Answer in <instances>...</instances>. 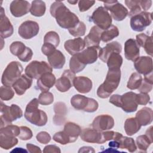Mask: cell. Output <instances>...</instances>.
Masks as SVG:
<instances>
[{
	"label": "cell",
	"mask_w": 153,
	"mask_h": 153,
	"mask_svg": "<svg viewBox=\"0 0 153 153\" xmlns=\"http://www.w3.org/2000/svg\"><path fill=\"white\" fill-rule=\"evenodd\" d=\"M119 35V30L116 26L111 25L109 27L102 32L101 40L104 42H108Z\"/></svg>",
	"instance_id": "cell-37"
},
{
	"label": "cell",
	"mask_w": 153,
	"mask_h": 153,
	"mask_svg": "<svg viewBox=\"0 0 153 153\" xmlns=\"http://www.w3.org/2000/svg\"><path fill=\"white\" fill-rule=\"evenodd\" d=\"M26 148L27 151L30 153H38L42 152L39 146H37L31 143H27Z\"/></svg>",
	"instance_id": "cell-56"
},
{
	"label": "cell",
	"mask_w": 153,
	"mask_h": 153,
	"mask_svg": "<svg viewBox=\"0 0 153 153\" xmlns=\"http://www.w3.org/2000/svg\"><path fill=\"white\" fill-rule=\"evenodd\" d=\"M37 141L42 144H47L51 140L50 134L46 131H41L38 133L36 136Z\"/></svg>",
	"instance_id": "cell-50"
},
{
	"label": "cell",
	"mask_w": 153,
	"mask_h": 153,
	"mask_svg": "<svg viewBox=\"0 0 153 153\" xmlns=\"http://www.w3.org/2000/svg\"><path fill=\"white\" fill-rule=\"evenodd\" d=\"M13 26L8 18L5 16L4 8H1L0 17V33L2 38H7L13 33Z\"/></svg>",
	"instance_id": "cell-23"
},
{
	"label": "cell",
	"mask_w": 153,
	"mask_h": 153,
	"mask_svg": "<svg viewBox=\"0 0 153 153\" xmlns=\"http://www.w3.org/2000/svg\"><path fill=\"white\" fill-rule=\"evenodd\" d=\"M81 139L86 142L91 143H105L103 137V131H99L91 128L83 129L80 133Z\"/></svg>",
	"instance_id": "cell-16"
},
{
	"label": "cell",
	"mask_w": 153,
	"mask_h": 153,
	"mask_svg": "<svg viewBox=\"0 0 153 153\" xmlns=\"http://www.w3.org/2000/svg\"><path fill=\"white\" fill-rule=\"evenodd\" d=\"M56 47L52 44H48V43H44L41 48V51L44 55L48 56V55L51 54L53 52H54L56 50Z\"/></svg>",
	"instance_id": "cell-54"
},
{
	"label": "cell",
	"mask_w": 153,
	"mask_h": 153,
	"mask_svg": "<svg viewBox=\"0 0 153 153\" xmlns=\"http://www.w3.org/2000/svg\"><path fill=\"white\" fill-rule=\"evenodd\" d=\"M124 127L126 133L128 136H132L140 129L141 126L134 117L127 118L124 123Z\"/></svg>",
	"instance_id": "cell-33"
},
{
	"label": "cell",
	"mask_w": 153,
	"mask_h": 153,
	"mask_svg": "<svg viewBox=\"0 0 153 153\" xmlns=\"http://www.w3.org/2000/svg\"><path fill=\"white\" fill-rule=\"evenodd\" d=\"M142 76L137 72L133 73L129 78V79L127 82V87L130 90H136L137 89L140 85L142 81Z\"/></svg>",
	"instance_id": "cell-39"
},
{
	"label": "cell",
	"mask_w": 153,
	"mask_h": 153,
	"mask_svg": "<svg viewBox=\"0 0 153 153\" xmlns=\"http://www.w3.org/2000/svg\"><path fill=\"white\" fill-rule=\"evenodd\" d=\"M23 116V111L21 108L16 104H12L10 106H7L2 102H1V128L7 125Z\"/></svg>",
	"instance_id": "cell-4"
},
{
	"label": "cell",
	"mask_w": 153,
	"mask_h": 153,
	"mask_svg": "<svg viewBox=\"0 0 153 153\" xmlns=\"http://www.w3.org/2000/svg\"><path fill=\"white\" fill-rule=\"evenodd\" d=\"M152 5V1L151 0L147 1H140V5L142 9L143 10V11H147Z\"/></svg>",
	"instance_id": "cell-58"
},
{
	"label": "cell",
	"mask_w": 153,
	"mask_h": 153,
	"mask_svg": "<svg viewBox=\"0 0 153 153\" xmlns=\"http://www.w3.org/2000/svg\"><path fill=\"white\" fill-rule=\"evenodd\" d=\"M63 131L69 136L71 143H72L77 140L81 132V128L78 124L68 122L65 125Z\"/></svg>",
	"instance_id": "cell-32"
},
{
	"label": "cell",
	"mask_w": 153,
	"mask_h": 153,
	"mask_svg": "<svg viewBox=\"0 0 153 153\" xmlns=\"http://www.w3.org/2000/svg\"><path fill=\"white\" fill-rule=\"evenodd\" d=\"M73 85L78 92L81 93H87L92 89L93 83L90 78L86 76H80L75 78Z\"/></svg>",
	"instance_id": "cell-27"
},
{
	"label": "cell",
	"mask_w": 153,
	"mask_h": 153,
	"mask_svg": "<svg viewBox=\"0 0 153 153\" xmlns=\"http://www.w3.org/2000/svg\"><path fill=\"white\" fill-rule=\"evenodd\" d=\"M17 143L18 139L16 137L0 133V146L2 148L9 149L16 145Z\"/></svg>",
	"instance_id": "cell-34"
},
{
	"label": "cell",
	"mask_w": 153,
	"mask_h": 153,
	"mask_svg": "<svg viewBox=\"0 0 153 153\" xmlns=\"http://www.w3.org/2000/svg\"><path fill=\"white\" fill-rule=\"evenodd\" d=\"M105 8L110 11L111 16L115 20L121 21L128 15L127 9L117 1H109L103 2Z\"/></svg>",
	"instance_id": "cell-10"
},
{
	"label": "cell",
	"mask_w": 153,
	"mask_h": 153,
	"mask_svg": "<svg viewBox=\"0 0 153 153\" xmlns=\"http://www.w3.org/2000/svg\"><path fill=\"white\" fill-rule=\"evenodd\" d=\"M69 33L75 37L82 36L84 35L86 31V26L82 22H79V23L73 28L68 29Z\"/></svg>",
	"instance_id": "cell-44"
},
{
	"label": "cell",
	"mask_w": 153,
	"mask_h": 153,
	"mask_svg": "<svg viewBox=\"0 0 153 153\" xmlns=\"http://www.w3.org/2000/svg\"><path fill=\"white\" fill-rule=\"evenodd\" d=\"M39 103L42 105H48L53 103L54 100V96L51 93L48 91H42L38 97Z\"/></svg>",
	"instance_id": "cell-46"
},
{
	"label": "cell",
	"mask_w": 153,
	"mask_h": 153,
	"mask_svg": "<svg viewBox=\"0 0 153 153\" xmlns=\"http://www.w3.org/2000/svg\"><path fill=\"white\" fill-rule=\"evenodd\" d=\"M53 139L55 142L59 143L62 145H66L71 143L69 136L63 131L56 133L53 137Z\"/></svg>",
	"instance_id": "cell-47"
},
{
	"label": "cell",
	"mask_w": 153,
	"mask_h": 153,
	"mask_svg": "<svg viewBox=\"0 0 153 153\" xmlns=\"http://www.w3.org/2000/svg\"><path fill=\"white\" fill-rule=\"evenodd\" d=\"M75 74L70 69L65 70L61 77L56 81V88L60 92L68 91L73 85V82L75 78Z\"/></svg>",
	"instance_id": "cell-13"
},
{
	"label": "cell",
	"mask_w": 153,
	"mask_h": 153,
	"mask_svg": "<svg viewBox=\"0 0 153 153\" xmlns=\"http://www.w3.org/2000/svg\"><path fill=\"white\" fill-rule=\"evenodd\" d=\"M115 134V131H103V137L104 142H106L108 140H113Z\"/></svg>",
	"instance_id": "cell-57"
},
{
	"label": "cell",
	"mask_w": 153,
	"mask_h": 153,
	"mask_svg": "<svg viewBox=\"0 0 153 153\" xmlns=\"http://www.w3.org/2000/svg\"><path fill=\"white\" fill-rule=\"evenodd\" d=\"M100 47H88L81 52L76 54L80 62L85 65L91 64L94 63L99 57V53Z\"/></svg>",
	"instance_id": "cell-14"
},
{
	"label": "cell",
	"mask_w": 153,
	"mask_h": 153,
	"mask_svg": "<svg viewBox=\"0 0 153 153\" xmlns=\"http://www.w3.org/2000/svg\"><path fill=\"white\" fill-rule=\"evenodd\" d=\"M32 84V79L29 78L26 74H23L13 84L12 87L16 94L20 96L23 94L26 90L29 89Z\"/></svg>",
	"instance_id": "cell-26"
},
{
	"label": "cell",
	"mask_w": 153,
	"mask_h": 153,
	"mask_svg": "<svg viewBox=\"0 0 153 153\" xmlns=\"http://www.w3.org/2000/svg\"><path fill=\"white\" fill-rule=\"evenodd\" d=\"M85 67V65L82 64L78 59L76 54H74L71 58L69 61L70 70L75 74L82 71Z\"/></svg>",
	"instance_id": "cell-41"
},
{
	"label": "cell",
	"mask_w": 153,
	"mask_h": 153,
	"mask_svg": "<svg viewBox=\"0 0 153 153\" xmlns=\"http://www.w3.org/2000/svg\"><path fill=\"white\" fill-rule=\"evenodd\" d=\"M109 146L111 148H115V149H118L120 148V145H119V143L116 141V140H112V141H111L109 143Z\"/></svg>",
	"instance_id": "cell-60"
},
{
	"label": "cell",
	"mask_w": 153,
	"mask_h": 153,
	"mask_svg": "<svg viewBox=\"0 0 153 153\" xmlns=\"http://www.w3.org/2000/svg\"><path fill=\"white\" fill-rule=\"evenodd\" d=\"M153 140L150 139L146 134L140 135L137 137L136 142L139 150L141 152H146L147 149L152 143Z\"/></svg>",
	"instance_id": "cell-38"
},
{
	"label": "cell",
	"mask_w": 153,
	"mask_h": 153,
	"mask_svg": "<svg viewBox=\"0 0 153 153\" xmlns=\"http://www.w3.org/2000/svg\"><path fill=\"white\" fill-rule=\"evenodd\" d=\"M114 126V118L111 116L106 114L96 117L92 123L93 128L99 131H103L111 129Z\"/></svg>",
	"instance_id": "cell-15"
},
{
	"label": "cell",
	"mask_w": 153,
	"mask_h": 153,
	"mask_svg": "<svg viewBox=\"0 0 153 153\" xmlns=\"http://www.w3.org/2000/svg\"><path fill=\"white\" fill-rule=\"evenodd\" d=\"M94 1H79L78 2L79 11L84 12L87 11L94 4Z\"/></svg>",
	"instance_id": "cell-51"
},
{
	"label": "cell",
	"mask_w": 153,
	"mask_h": 153,
	"mask_svg": "<svg viewBox=\"0 0 153 153\" xmlns=\"http://www.w3.org/2000/svg\"><path fill=\"white\" fill-rule=\"evenodd\" d=\"M30 5L26 1H13L10 5L11 14L16 17H22L30 11Z\"/></svg>",
	"instance_id": "cell-18"
},
{
	"label": "cell",
	"mask_w": 153,
	"mask_h": 153,
	"mask_svg": "<svg viewBox=\"0 0 153 153\" xmlns=\"http://www.w3.org/2000/svg\"><path fill=\"white\" fill-rule=\"evenodd\" d=\"M39 102L38 99H33L26 106L25 117L27 121L37 126H45L47 122V116L46 113L38 109Z\"/></svg>",
	"instance_id": "cell-3"
},
{
	"label": "cell",
	"mask_w": 153,
	"mask_h": 153,
	"mask_svg": "<svg viewBox=\"0 0 153 153\" xmlns=\"http://www.w3.org/2000/svg\"><path fill=\"white\" fill-rule=\"evenodd\" d=\"M33 136L32 131L31 130L26 126H21L20 127V133L18 136L19 138L23 140H29Z\"/></svg>",
	"instance_id": "cell-48"
},
{
	"label": "cell",
	"mask_w": 153,
	"mask_h": 153,
	"mask_svg": "<svg viewBox=\"0 0 153 153\" xmlns=\"http://www.w3.org/2000/svg\"><path fill=\"white\" fill-rule=\"evenodd\" d=\"M136 42L139 47L144 48L146 53L152 56V36H148L145 33H140L136 35Z\"/></svg>",
	"instance_id": "cell-31"
},
{
	"label": "cell",
	"mask_w": 153,
	"mask_h": 153,
	"mask_svg": "<svg viewBox=\"0 0 153 153\" xmlns=\"http://www.w3.org/2000/svg\"><path fill=\"white\" fill-rule=\"evenodd\" d=\"M44 43H48L57 47L60 43V38L57 33L54 31L47 32L44 37Z\"/></svg>",
	"instance_id": "cell-43"
},
{
	"label": "cell",
	"mask_w": 153,
	"mask_h": 153,
	"mask_svg": "<svg viewBox=\"0 0 153 153\" xmlns=\"http://www.w3.org/2000/svg\"><path fill=\"white\" fill-rule=\"evenodd\" d=\"M44 152H56V153H60L61 152V151L60 148L54 145H47L44 147V149H43Z\"/></svg>",
	"instance_id": "cell-55"
},
{
	"label": "cell",
	"mask_w": 153,
	"mask_h": 153,
	"mask_svg": "<svg viewBox=\"0 0 153 153\" xmlns=\"http://www.w3.org/2000/svg\"><path fill=\"white\" fill-rule=\"evenodd\" d=\"M50 11L51 15L56 19L57 24L63 29L73 28L79 22L78 16L61 1L54 2L50 7Z\"/></svg>",
	"instance_id": "cell-1"
},
{
	"label": "cell",
	"mask_w": 153,
	"mask_h": 153,
	"mask_svg": "<svg viewBox=\"0 0 153 153\" xmlns=\"http://www.w3.org/2000/svg\"><path fill=\"white\" fill-rule=\"evenodd\" d=\"M77 2H78V1H68V2H69V3L72 4H74V5H75V4H76V3H77Z\"/></svg>",
	"instance_id": "cell-62"
},
{
	"label": "cell",
	"mask_w": 153,
	"mask_h": 153,
	"mask_svg": "<svg viewBox=\"0 0 153 153\" xmlns=\"http://www.w3.org/2000/svg\"><path fill=\"white\" fill-rule=\"evenodd\" d=\"M71 103L76 110H82L87 112H94L99 107L96 100L81 94L73 96L71 99Z\"/></svg>",
	"instance_id": "cell-6"
},
{
	"label": "cell",
	"mask_w": 153,
	"mask_h": 153,
	"mask_svg": "<svg viewBox=\"0 0 153 153\" xmlns=\"http://www.w3.org/2000/svg\"><path fill=\"white\" fill-rule=\"evenodd\" d=\"M139 45L136 41L130 38L124 43V54L127 60L134 62L139 57Z\"/></svg>",
	"instance_id": "cell-19"
},
{
	"label": "cell",
	"mask_w": 153,
	"mask_h": 153,
	"mask_svg": "<svg viewBox=\"0 0 153 153\" xmlns=\"http://www.w3.org/2000/svg\"><path fill=\"white\" fill-rule=\"evenodd\" d=\"M135 118L141 126L150 124L153 120L152 110L150 108L144 107L136 113Z\"/></svg>",
	"instance_id": "cell-30"
},
{
	"label": "cell",
	"mask_w": 153,
	"mask_h": 153,
	"mask_svg": "<svg viewBox=\"0 0 153 153\" xmlns=\"http://www.w3.org/2000/svg\"><path fill=\"white\" fill-rule=\"evenodd\" d=\"M14 96V92L11 86L2 85L0 89V97L2 100H11Z\"/></svg>",
	"instance_id": "cell-45"
},
{
	"label": "cell",
	"mask_w": 153,
	"mask_h": 153,
	"mask_svg": "<svg viewBox=\"0 0 153 153\" xmlns=\"http://www.w3.org/2000/svg\"><path fill=\"white\" fill-rule=\"evenodd\" d=\"M52 68L44 61L34 60L29 63L25 68V74L32 79H38L44 74L51 72Z\"/></svg>",
	"instance_id": "cell-7"
},
{
	"label": "cell",
	"mask_w": 153,
	"mask_h": 153,
	"mask_svg": "<svg viewBox=\"0 0 153 153\" xmlns=\"http://www.w3.org/2000/svg\"><path fill=\"white\" fill-rule=\"evenodd\" d=\"M138 104L136 101V94L132 91L120 95V108L127 112H133L137 110Z\"/></svg>",
	"instance_id": "cell-11"
},
{
	"label": "cell",
	"mask_w": 153,
	"mask_h": 153,
	"mask_svg": "<svg viewBox=\"0 0 153 153\" xmlns=\"http://www.w3.org/2000/svg\"><path fill=\"white\" fill-rule=\"evenodd\" d=\"M78 152H94V150L90 146H83L80 148Z\"/></svg>",
	"instance_id": "cell-59"
},
{
	"label": "cell",
	"mask_w": 153,
	"mask_h": 153,
	"mask_svg": "<svg viewBox=\"0 0 153 153\" xmlns=\"http://www.w3.org/2000/svg\"><path fill=\"white\" fill-rule=\"evenodd\" d=\"M103 30L96 26H93L89 33L84 38V41L85 45L88 47H99L101 40V35Z\"/></svg>",
	"instance_id": "cell-21"
},
{
	"label": "cell",
	"mask_w": 153,
	"mask_h": 153,
	"mask_svg": "<svg viewBox=\"0 0 153 153\" xmlns=\"http://www.w3.org/2000/svg\"><path fill=\"white\" fill-rule=\"evenodd\" d=\"M113 140H116L119 143V148L127 149L130 152H133L136 151L137 146L134 139L131 137L124 136L120 133L115 132Z\"/></svg>",
	"instance_id": "cell-24"
},
{
	"label": "cell",
	"mask_w": 153,
	"mask_h": 153,
	"mask_svg": "<svg viewBox=\"0 0 153 153\" xmlns=\"http://www.w3.org/2000/svg\"><path fill=\"white\" fill-rule=\"evenodd\" d=\"M121 45L117 41H113L108 43L105 47L100 48L99 57L103 62H106L109 56L113 53H120L121 51Z\"/></svg>",
	"instance_id": "cell-20"
},
{
	"label": "cell",
	"mask_w": 153,
	"mask_h": 153,
	"mask_svg": "<svg viewBox=\"0 0 153 153\" xmlns=\"http://www.w3.org/2000/svg\"><path fill=\"white\" fill-rule=\"evenodd\" d=\"M150 100V97L147 93L136 94V101L138 105H146Z\"/></svg>",
	"instance_id": "cell-52"
},
{
	"label": "cell",
	"mask_w": 153,
	"mask_h": 153,
	"mask_svg": "<svg viewBox=\"0 0 153 153\" xmlns=\"http://www.w3.org/2000/svg\"><path fill=\"white\" fill-rule=\"evenodd\" d=\"M26 48L25 45L20 41L13 42L10 46V50L11 54L17 56V57L24 53Z\"/></svg>",
	"instance_id": "cell-42"
},
{
	"label": "cell",
	"mask_w": 153,
	"mask_h": 153,
	"mask_svg": "<svg viewBox=\"0 0 153 153\" xmlns=\"http://www.w3.org/2000/svg\"><path fill=\"white\" fill-rule=\"evenodd\" d=\"M47 59L51 68L61 69L65 63V57L59 50H56L54 52L47 56Z\"/></svg>",
	"instance_id": "cell-29"
},
{
	"label": "cell",
	"mask_w": 153,
	"mask_h": 153,
	"mask_svg": "<svg viewBox=\"0 0 153 153\" xmlns=\"http://www.w3.org/2000/svg\"><path fill=\"white\" fill-rule=\"evenodd\" d=\"M56 77L51 72L44 74L36 82L38 88L42 91H48L56 83Z\"/></svg>",
	"instance_id": "cell-25"
},
{
	"label": "cell",
	"mask_w": 153,
	"mask_h": 153,
	"mask_svg": "<svg viewBox=\"0 0 153 153\" xmlns=\"http://www.w3.org/2000/svg\"><path fill=\"white\" fill-rule=\"evenodd\" d=\"M134 66L139 74L146 75L152 72V59L150 57H139L134 61Z\"/></svg>",
	"instance_id": "cell-17"
},
{
	"label": "cell",
	"mask_w": 153,
	"mask_h": 153,
	"mask_svg": "<svg viewBox=\"0 0 153 153\" xmlns=\"http://www.w3.org/2000/svg\"><path fill=\"white\" fill-rule=\"evenodd\" d=\"M91 21L102 30H106L111 26L112 17L108 10L103 7H99L93 13Z\"/></svg>",
	"instance_id": "cell-8"
},
{
	"label": "cell",
	"mask_w": 153,
	"mask_h": 153,
	"mask_svg": "<svg viewBox=\"0 0 153 153\" xmlns=\"http://www.w3.org/2000/svg\"><path fill=\"white\" fill-rule=\"evenodd\" d=\"M11 152H26L27 151L25 150V149H22V148H16L15 149L13 150Z\"/></svg>",
	"instance_id": "cell-61"
},
{
	"label": "cell",
	"mask_w": 153,
	"mask_h": 153,
	"mask_svg": "<svg viewBox=\"0 0 153 153\" xmlns=\"http://www.w3.org/2000/svg\"><path fill=\"white\" fill-rule=\"evenodd\" d=\"M107 65L109 69H118L123 63V57L118 53H113L108 57Z\"/></svg>",
	"instance_id": "cell-36"
},
{
	"label": "cell",
	"mask_w": 153,
	"mask_h": 153,
	"mask_svg": "<svg viewBox=\"0 0 153 153\" xmlns=\"http://www.w3.org/2000/svg\"><path fill=\"white\" fill-rule=\"evenodd\" d=\"M152 84L153 83L149 82L146 79H142V83L139 86V87L137 88V90L140 93H148L151 91L152 88Z\"/></svg>",
	"instance_id": "cell-49"
},
{
	"label": "cell",
	"mask_w": 153,
	"mask_h": 153,
	"mask_svg": "<svg viewBox=\"0 0 153 153\" xmlns=\"http://www.w3.org/2000/svg\"><path fill=\"white\" fill-rule=\"evenodd\" d=\"M85 46V44L84 39L80 37L67 40L64 44V47L66 51L72 56L83 50Z\"/></svg>",
	"instance_id": "cell-22"
},
{
	"label": "cell",
	"mask_w": 153,
	"mask_h": 153,
	"mask_svg": "<svg viewBox=\"0 0 153 153\" xmlns=\"http://www.w3.org/2000/svg\"><path fill=\"white\" fill-rule=\"evenodd\" d=\"M46 6L44 1L36 0L32 2L30 12L32 15L36 17L42 16L45 12Z\"/></svg>",
	"instance_id": "cell-35"
},
{
	"label": "cell",
	"mask_w": 153,
	"mask_h": 153,
	"mask_svg": "<svg viewBox=\"0 0 153 153\" xmlns=\"http://www.w3.org/2000/svg\"><path fill=\"white\" fill-rule=\"evenodd\" d=\"M152 20V13L143 11L131 17L130 26L134 31L142 32L150 25Z\"/></svg>",
	"instance_id": "cell-9"
},
{
	"label": "cell",
	"mask_w": 153,
	"mask_h": 153,
	"mask_svg": "<svg viewBox=\"0 0 153 153\" xmlns=\"http://www.w3.org/2000/svg\"><path fill=\"white\" fill-rule=\"evenodd\" d=\"M67 110V107L63 102H59L54 104V111L55 115L53 117V121L56 125L60 126L64 123Z\"/></svg>",
	"instance_id": "cell-28"
},
{
	"label": "cell",
	"mask_w": 153,
	"mask_h": 153,
	"mask_svg": "<svg viewBox=\"0 0 153 153\" xmlns=\"http://www.w3.org/2000/svg\"><path fill=\"white\" fill-rule=\"evenodd\" d=\"M23 67L20 63L17 61L10 62L5 69L1 78L4 85L12 86L13 84L21 76Z\"/></svg>",
	"instance_id": "cell-5"
},
{
	"label": "cell",
	"mask_w": 153,
	"mask_h": 153,
	"mask_svg": "<svg viewBox=\"0 0 153 153\" xmlns=\"http://www.w3.org/2000/svg\"><path fill=\"white\" fill-rule=\"evenodd\" d=\"M32 56H33L32 50L30 48L26 47V48L24 51V53L22 54H21L20 56H19L18 58L22 62H27L31 60Z\"/></svg>",
	"instance_id": "cell-53"
},
{
	"label": "cell",
	"mask_w": 153,
	"mask_h": 153,
	"mask_svg": "<svg viewBox=\"0 0 153 153\" xmlns=\"http://www.w3.org/2000/svg\"><path fill=\"white\" fill-rule=\"evenodd\" d=\"M39 27L38 23L32 20L23 22L19 27V35L25 39H31L35 36L39 32Z\"/></svg>",
	"instance_id": "cell-12"
},
{
	"label": "cell",
	"mask_w": 153,
	"mask_h": 153,
	"mask_svg": "<svg viewBox=\"0 0 153 153\" xmlns=\"http://www.w3.org/2000/svg\"><path fill=\"white\" fill-rule=\"evenodd\" d=\"M125 4L127 7L130 10V12L128 13V16L130 17L136 15L140 12H142V8L140 5V1L134 0V1H125Z\"/></svg>",
	"instance_id": "cell-40"
},
{
	"label": "cell",
	"mask_w": 153,
	"mask_h": 153,
	"mask_svg": "<svg viewBox=\"0 0 153 153\" xmlns=\"http://www.w3.org/2000/svg\"><path fill=\"white\" fill-rule=\"evenodd\" d=\"M121 79V70L109 69L106 78L97 88V95L99 97L105 99L115 91L118 87Z\"/></svg>",
	"instance_id": "cell-2"
}]
</instances>
